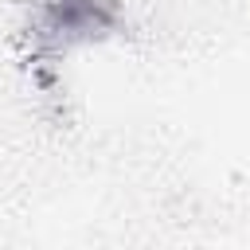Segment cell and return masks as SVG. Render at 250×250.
<instances>
[{"mask_svg": "<svg viewBox=\"0 0 250 250\" xmlns=\"http://www.w3.org/2000/svg\"><path fill=\"white\" fill-rule=\"evenodd\" d=\"M121 12L113 0H35V16H31V35L59 51L82 39H98L109 35L117 27Z\"/></svg>", "mask_w": 250, "mask_h": 250, "instance_id": "6da1fadb", "label": "cell"}]
</instances>
